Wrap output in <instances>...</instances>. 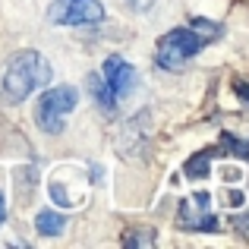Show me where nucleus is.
I'll list each match as a JSON object with an SVG mask.
<instances>
[{
	"mask_svg": "<svg viewBox=\"0 0 249 249\" xmlns=\"http://www.w3.org/2000/svg\"><path fill=\"white\" fill-rule=\"evenodd\" d=\"M129 3V10H136V13H148L155 6V0H126Z\"/></svg>",
	"mask_w": 249,
	"mask_h": 249,
	"instance_id": "12",
	"label": "nucleus"
},
{
	"mask_svg": "<svg viewBox=\"0 0 249 249\" xmlns=\"http://www.w3.org/2000/svg\"><path fill=\"white\" fill-rule=\"evenodd\" d=\"M104 19L101 0H54L48 6V22L54 25H98Z\"/></svg>",
	"mask_w": 249,
	"mask_h": 249,
	"instance_id": "4",
	"label": "nucleus"
},
{
	"mask_svg": "<svg viewBox=\"0 0 249 249\" xmlns=\"http://www.w3.org/2000/svg\"><path fill=\"white\" fill-rule=\"evenodd\" d=\"M186 177H208V152H199V155H193V158L186 161Z\"/></svg>",
	"mask_w": 249,
	"mask_h": 249,
	"instance_id": "9",
	"label": "nucleus"
},
{
	"mask_svg": "<svg viewBox=\"0 0 249 249\" xmlns=\"http://www.w3.org/2000/svg\"><path fill=\"white\" fill-rule=\"evenodd\" d=\"M224 145H231L233 152L240 155V158H249V142H237L233 136H227V133H224Z\"/></svg>",
	"mask_w": 249,
	"mask_h": 249,
	"instance_id": "11",
	"label": "nucleus"
},
{
	"mask_svg": "<svg viewBox=\"0 0 249 249\" xmlns=\"http://www.w3.org/2000/svg\"><path fill=\"white\" fill-rule=\"evenodd\" d=\"M63 227H67V214H60V212H38V218H35V231L41 233V237H60L63 233Z\"/></svg>",
	"mask_w": 249,
	"mask_h": 249,
	"instance_id": "8",
	"label": "nucleus"
},
{
	"mask_svg": "<svg viewBox=\"0 0 249 249\" xmlns=\"http://www.w3.org/2000/svg\"><path fill=\"white\" fill-rule=\"evenodd\" d=\"M101 76H104V82H107V89L114 91L117 101L133 98L136 89H139V73H136V67L129 60H123V57H107Z\"/></svg>",
	"mask_w": 249,
	"mask_h": 249,
	"instance_id": "5",
	"label": "nucleus"
},
{
	"mask_svg": "<svg viewBox=\"0 0 249 249\" xmlns=\"http://www.w3.org/2000/svg\"><path fill=\"white\" fill-rule=\"evenodd\" d=\"M205 41L208 38L199 35V29H170L155 48V60H158L161 70L183 73L189 67V60L205 48Z\"/></svg>",
	"mask_w": 249,
	"mask_h": 249,
	"instance_id": "2",
	"label": "nucleus"
},
{
	"mask_svg": "<svg viewBox=\"0 0 249 249\" xmlns=\"http://www.w3.org/2000/svg\"><path fill=\"white\" fill-rule=\"evenodd\" d=\"M177 224L186 227V231H218V218H214V212H212V196L208 193L186 196L183 205H180Z\"/></svg>",
	"mask_w": 249,
	"mask_h": 249,
	"instance_id": "6",
	"label": "nucleus"
},
{
	"mask_svg": "<svg viewBox=\"0 0 249 249\" xmlns=\"http://www.w3.org/2000/svg\"><path fill=\"white\" fill-rule=\"evenodd\" d=\"M233 89H237V95H240V98H243V101L249 104V79H240L237 85H233Z\"/></svg>",
	"mask_w": 249,
	"mask_h": 249,
	"instance_id": "13",
	"label": "nucleus"
},
{
	"mask_svg": "<svg viewBox=\"0 0 249 249\" xmlns=\"http://www.w3.org/2000/svg\"><path fill=\"white\" fill-rule=\"evenodd\" d=\"M85 85H89V95L98 101V107L104 110V114H114V107H117V98H114V91L107 89V82H104V76H98V73H91L89 79H85Z\"/></svg>",
	"mask_w": 249,
	"mask_h": 249,
	"instance_id": "7",
	"label": "nucleus"
},
{
	"mask_svg": "<svg viewBox=\"0 0 249 249\" xmlns=\"http://www.w3.org/2000/svg\"><path fill=\"white\" fill-rule=\"evenodd\" d=\"M79 104V91L73 85H54V89H44L41 98L35 104V123L38 129H44L48 136H60L67 117L76 110Z\"/></svg>",
	"mask_w": 249,
	"mask_h": 249,
	"instance_id": "3",
	"label": "nucleus"
},
{
	"mask_svg": "<svg viewBox=\"0 0 249 249\" xmlns=\"http://www.w3.org/2000/svg\"><path fill=\"white\" fill-rule=\"evenodd\" d=\"M123 243H126V246H142V243H145V246H152V243H155V233H152V231H145V233H142V231H136L133 237H126Z\"/></svg>",
	"mask_w": 249,
	"mask_h": 249,
	"instance_id": "10",
	"label": "nucleus"
},
{
	"mask_svg": "<svg viewBox=\"0 0 249 249\" xmlns=\"http://www.w3.org/2000/svg\"><path fill=\"white\" fill-rule=\"evenodd\" d=\"M3 221H6V202H3V193H0V227H3Z\"/></svg>",
	"mask_w": 249,
	"mask_h": 249,
	"instance_id": "14",
	"label": "nucleus"
},
{
	"mask_svg": "<svg viewBox=\"0 0 249 249\" xmlns=\"http://www.w3.org/2000/svg\"><path fill=\"white\" fill-rule=\"evenodd\" d=\"M51 76H54V70H51L44 54H38V51H19L3 67V91L13 101H25L38 89H44L51 82Z\"/></svg>",
	"mask_w": 249,
	"mask_h": 249,
	"instance_id": "1",
	"label": "nucleus"
}]
</instances>
